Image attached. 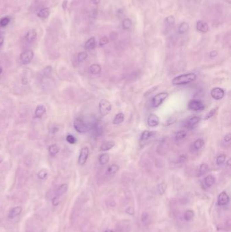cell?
Segmentation results:
<instances>
[{
	"mask_svg": "<svg viewBox=\"0 0 231 232\" xmlns=\"http://www.w3.org/2000/svg\"><path fill=\"white\" fill-rule=\"evenodd\" d=\"M4 41V38L3 34L0 33V49H1L2 45H3Z\"/></svg>",
	"mask_w": 231,
	"mask_h": 232,
	"instance_id": "681fc988",
	"label": "cell"
},
{
	"mask_svg": "<svg viewBox=\"0 0 231 232\" xmlns=\"http://www.w3.org/2000/svg\"><path fill=\"white\" fill-rule=\"evenodd\" d=\"M229 196L225 192H222L218 197V204L219 206H225L229 202Z\"/></svg>",
	"mask_w": 231,
	"mask_h": 232,
	"instance_id": "30bf717a",
	"label": "cell"
},
{
	"mask_svg": "<svg viewBox=\"0 0 231 232\" xmlns=\"http://www.w3.org/2000/svg\"><path fill=\"white\" fill-rule=\"evenodd\" d=\"M66 4H67V0H64V2H63V4H62V7H63L64 10H66Z\"/></svg>",
	"mask_w": 231,
	"mask_h": 232,
	"instance_id": "f907efd6",
	"label": "cell"
},
{
	"mask_svg": "<svg viewBox=\"0 0 231 232\" xmlns=\"http://www.w3.org/2000/svg\"><path fill=\"white\" fill-rule=\"evenodd\" d=\"M110 160V155L108 153H102L98 158L99 164L102 166L107 165L109 163Z\"/></svg>",
	"mask_w": 231,
	"mask_h": 232,
	"instance_id": "2e32d148",
	"label": "cell"
},
{
	"mask_svg": "<svg viewBox=\"0 0 231 232\" xmlns=\"http://www.w3.org/2000/svg\"><path fill=\"white\" fill-rule=\"evenodd\" d=\"M59 203H60L59 197L54 196L52 198V205L54 206H57L59 204Z\"/></svg>",
	"mask_w": 231,
	"mask_h": 232,
	"instance_id": "ee69618b",
	"label": "cell"
},
{
	"mask_svg": "<svg viewBox=\"0 0 231 232\" xmlns=\"http://www.w3.org/2000/svg\"><path fill=\"white\" fill-rule=\"evenodd\" d=\"M23 209L20 206H18L14 207L11 209V210L8 213V218L9 219H14L16 218V216L20 215L22 212Z\"/></svg>",
	"mask_w": 231,
	"mask_h": 232,
	"instance_id": "4fadbf2b",
	"label": "cell"
},
{
	"mask_svg": "<svg viewBox=\"0 0 231 232\" xmlns=\"http://www.w3.org/2000/svg\"><path fill=\"white\" fill-rule=\"evenodd\" d=\"M85 48L88 50H93L96 47V40L94 38H91L88 40L87 42H85V45H84Z\"/></svg>",
	"mask_w": 231,
	"mask_h": 232,
	"instance_id": "44dd1931",
	"label": "cell"
},
{
	"mask_svg": "<svg viewBox=\"0 0 231 232\" xmlns=\"http://www.w3.org/2000/svg\"><path fill=\"white\" fill-rule=\"evenodd\" d=\"M108 43H109V39H108L107 37L104 36L100 39L99 45H100V46H104L106 44H107Z\"/></svg>",
	"mask_w": 231,
	"mask_h": 232,
	"instance_id": "7bdbcfd3",
	"label": "cell"
},
{
	"mask_svg": "<svg viewBox=\"0 0 231 232\" xmlns=\"http://www.w3.org/2000/svg\"><path fill=\"white\" fill-rule=\"evenodd\" d=\"M132 23L129 18H125L122 22V27L125 30L129 29L131 27Z\"/></svg>",
	"mask_w": 231,
	"mask_h": 232,
	"instance_id": "d6a6232c",
	"label": "cell"
},
{
	"mask_svg": "<svg viewBox=\"0 0 231 232\" xmlns=\"http://www.w3.org/2000/svg\"><path fill=\"white\" fill-rule=\"evenodd\" d=\"M66 141H67L69 143L72 144V145L75 144V143H76V141H77L76 138H75V136H73V135H71V134H68V135L66 136Z\"/></svg>",
	"mask_w": 231,
	"mask_h": 232,
	"instance_id": "ab89813d",
	"label": "cell"
},
{
	"mask_svg": "<svg viewBox=\"0 0 231 232\" xmlns=\"http://www.w3.org/2000/svg\"><path fill=\"white\" fill-rule=\"evenodd\" d=\"M155 134V132L154 131H149L146 130V131H143L141 134V136H140V140H142V141H145V140H147L148 139L153 136Z\"/></svg>",
	"mask_w": 231,
	"mask_h": 232,
	"instance_id": "e0dca14e",
	"label": "cell"
},
{
	"mask_svg": "<svg viewBox=\"0 0 231 232\" xmlns=\"http://www.w3.org/2000/svg\"><path fill=\"white\" fill-rule=\"evenodd\" d=\"M10 23V18L8 17H4L0 20V27H4L8 25Z\"/></svg>",
	"mask_w": 231,
	"mask_h": 232,
	"instance_id": "f35d334b",
	"label": "cell"
},
{
	"mask_svg": "<svg viewBox=\"0 0 231 232\" xmlns=\"http://www.w3.org/2000/svg\"><path fill=\"white\" fill-rule=\"evenodd\" d=\"M119 170V166L117 164H112L107 168V173L109 175H114L117 173Z\"/></svg>",
	"mask_w": 231,
	"mask_h": 232,
	"instance_id": "4316f807",
	"label": "cell"
},
{
	"mask_svg": "<svg viewBox=\"0 0 231 232\" xmlns=\"http://www.w3.org/2000/svg\"><path fill=\"white\" fill-rule=\"evenodd\" d=\"M201 121V118L198 116H192L190 117L189 118H188L184 122V127L187 128L189 129H192L194 127L198 124Z\"/></svg>",
	"mask_w": 231,
	"mask_h": 232,
	"instance_id": "ba28073f",
	"label": "cell"
},
{
	"mask_svg": "<svg viewBox=\"0 0 231 232\" xmlns=\"http://www.w3.org/2000/svg\"><path fill=\"white\" fill-rule=\"evenodd\" d=\"M209 170V166L207 164H201L198 170V177L203 176V175L206 174L208 172Z\"/></svg>",
	"mask_w": 231,
	"mask_h": 232,
	"instance_id": "d4e9b609",
	"label": "cell"
},
{
	"mask_svg": "<svg viewBox=\"0 0 231 232\" xmlns=\"http://www.w3.org/2000/svg\"><path fill=\"white\" fill-rule=\"evenodd\" d=\"M189 24L186 22H183L180 24V26H179L178 32H179V33L183 34V33H185L186 32H187L188 31H189Z\"/></svg>",
	"mask_w": 231,
	"mask_h": 232,
	"instance_id": "83f0119b",
	"label": "cell"
},
{
	"mask_svg": "<svg viewBox=\"0 0 231 232\" xmlns=\"http://www.w3.org/2000/svg\"><path fill=\"white\" fill-rule=\"evenodd\" d=\"M125 120V115L124 113H119L116 115L113 120V123L115 125H118L124 122Z\"/></svg>",
	"mask_w": 231,
	"mask_h": 232,
	"instance_id": "ac0fdd59",
	"label": "cell"
},
{
	"mask_svg": "<svg viewBox=\"0 0 231 232\" xmlns=\"http://www.w3.org/2000/svg\"><path fill=\"white\" fill-rule=\"evenodd\" d=\"M75 131L79 133H85L88 131V126L83 120L80 118H76L73 122Z\"/></svg>",
	"mask_w": 231,
	"mask_h": 232,
	"instance_id": "3957f363",
	"label": "cell"
},
{
	"mask_svg": "<svg viewBox=\"0 0 231 232\" xmlns=\"http://www.w3.org/2000/svg\"><path fill=\"white\" fill-rule=\"evenodd\" d=\"M126 212V213L129 214V215H134V209L131 206H129L128 208H127Z\"/></svg>",
	"mask_w": 231,
	"mask_h": 232,
	"instance_id": "bcb514c9",
	"label": "cell"
},
{
	"mask_svg": "<svg viewBox=\"0 0 231 232\" xmlns=\"http://www.w3.org/2000/svg\"><path fill=\"white\" fill-rule=\"evenodd\" d=\"M218 109V108L215 107V108H213V109H212L211 110L209 111L208 114H207L206 116H204L203 120H209V119H210L211 118H213V117L215 115V114H216Z\"/></svg>",
	"mask_w": 231,
	"mask_h": 232,
	"instance_id": "4dcf8cb0",
	"label": "cell"
},
{
	"mask_svg": "<svg viewBox=\"0 0 231 232\" xmlns=\"http://www.w3.org/2000/svg\"><path fill=\"white\" fill-rule=\"evenodd\" d=\"M49 152L52 156H55L59 152V147L57 145L53 144L49 147Z\"/></svg>",
	"mask_w": 231,
	"mask_h": 232,
	"instance_id": "f1b7e54d",
	"label": "cell"
},
{
	"mask_svg": "<svg viewBox=\"0 0 231 232\" xmlns=\"http://www.w3.org/2000/svg\"><path fill=\"white\" fill-rule=\"evenodd\" d=\"M218 55V52L216 50H212L209 53V56L210 58H215Z\"/></svg>",
	"mask_w": 231,
	"mask_h": 232,
	"instance_id": "c3c4849f",
	"label": "cell"
},
{
	"mask_svg": "<svg viewBox=\"0 0 231 232\" xmlns=\"http://www.w3.org/2000/svg\"><path fill=\"white\" fill-rule=\"evenodd\" d=\"M169 94L167 92H161L155 95L152 99V105L153 107H158L160 106L163 101L167 98Z\"/></svg>",
	"mask_w": 231,
	"mask_h": 232,
	"instance_id": "277c9868",
	"label": "cell"
},
{
	"mask_svg": "<svg viewBox=\"0 0 231 232\" xmlns=\"http://www.w3.org/2000/svg\"><path fill=\"white\" fill-rule=\"evenodd\" d=\"M115 145V143L112 140H107L103 143L100 146V150L102 151H109L110 149L113 148L114 146Z\"/></svg>",
	"mask_w": 231,
	"mask_h": 232,
	"instance_id": "9a60e30c",
	"label": "cell"
},
{
	"mask_svg": "<svg viewBox=\"0 0 231 232\" xmlns=\"http://www.w3.org/2000/svg\"><path fill=\"white\" fill-rule=\"evenodd\" d=\"M67 189H68L67 184L66 183L62 184V185H60V187L57 189V192H56V195H57L56 196H58L60 198V196H62V195L64 194L66 192H67Z\"/></svg>",
	"mask_w": 231,
	"mask_h": 232,
	"instance_id": "d6986e66",
	"label": "cell"
},
{
	"mask_svg": "<svg viewBox=\"0 0 231 232\" xmlns=\"http://www.w3.org/2000/svg\"><path fill=\"white\" fill-rule=\"evenodd\" d=\"M99 111L102 116L105 117L109 115L112 109V105L107 99H102L99 102Z\"/></svg>",
	"mask_w": 231,
	"mask_h": 232,
	"instance_id": "7a4b0ae2",
	"label": "cell"
},
{
	"mask_svg": "<svg viewBox=\"0 0 231 232\" xmlns=\"http://www.w3.org/2000/svg\"><path fill=\"white\" fill-rule=\"evenodd\" d=\"M49 13H50V10H49V8H44L40 10V12L37 13V16L40 17V18H46L49 16Z\"/></svg>",
	"mask_w": 231,
	"mask_h": 232,
	"instance_id": "cb8c5ba5",
	"label": "cell"
},
{
	"mask_svg": "<svg viewBox=\"0 0 231 232\" xmlns=\"http://www.w3.org/2000/svg\"><path fill=\"white\" fill-rule=\"evenodd\" d=\"M148 219V214L146 212H142V216H141V221L143 223H145L146 221Z\"/></svg>",
	"mask_w": 231,
	"mask_h": 232,
	"instance_id": "f6af8a7d",
	"label": "cell"
},
{
	"mask_svg": "<svg viewBox=\"0 0 231 232\" xmlns=\"http://www.w3.org/2000/svg\"><path fill=\"white\" fill-rule=\"evenodd\" d=\"M225 95V92L223 89L219 87L213 88L211 90V96L213 99L216 101H220L224 97Z\"/></svg>",
	"mask_w": 231,
	"mask_h": 232,
	"instance_id": "9c48e42d",
	"label": "cell"
},
{
	"mask_svg": "<svg viewBox=\"0 0 231 232\" xmlns=\"http://www.w3.org/2000/svg\"><path fill=\"white\" fill-rule=\"evenodd\" d=\"M34 53L31 50H27L24 51L23 53H21L20 56V61L23 64H28L31 61L33 58Z\"/></svg>",
	"mask_w": 231,
	"mask_h": 232,
	"instance_id": "8992f818",
	"label": "cell"
},
{
	"mask_svg": "<svg viewBox=\"0 0 231 232\" xmlns=\"http://www.w3.org/2000/svg\"><path fill=\"white\" fill-rule=\"evenodd\" d=\"M205 144V142L203 139L202 138H198L196 139L195 142L193 143V149L194 150H199L200 149H201Z\"/></svg>",
	"mask_w": 231,
	"mask_h": 232,
	"instance_id": "484cf974",
	"label": "cell"
},
{
	"mask_svg": "<svg viewBox=\"0 0 231 232\" xmlns=\"http://www.w3.org/2000/svg\"><path fill=\"white\" fill-rule=\"evenodd\" d=\"M88 156H89V149L87 147H83L81 149L78 158V163L79 165L83 166L86 163Z\"/></svg>",
	"mask_w": 231,
	"mask_h": 232,
	"instance_id": "52a82bcc",
	"label": "cell"
},
{
	"mask_svg": "<svg viewBox=\"0 0 231 232\" xmlns=\"http://www.w3.org/2000/svg\"><path fill=\"white\" fill-rule=\"evenodd\" d=\"M226 165H227L228 166H230V165H231V160H230V159H228L227 161H226Z\"/></svg>",
	"mask_w": 231,
	"mask_h": 232,
	"instance_id": "816d5d0a",
	"label": "cell"
},
{
	"mask_svg": "<svg viewBox=\"0 0 231 232\" xmlns=\"http://www.w3.org/2000/svg\"><path fill=\"white\" fill-rule=\"evenodd\" d=\"M37 38V31L35 29H31L27 32V33L26 34L25 39L27 40V42L32 43L34 41H35Z\"/></svg>",
	"mask_w": 231,
	"mask_h": 232,
	"instance_id": "5bb4252c",
	"label": "cell"
},
{
	"mask_svg": "<svg viewBox=\"0 0 231 232\" xmlns=\"http://www.w3.org/2000/svg\"><path fill=\"white\" fill-rule=\"evenodd\" d=\"M147 123L149 127H157L159 124V118L157 115L150 114L147 119Z\"/></svg>",
	"mask_w": 231,
	"mask_h": 232,
	"instance_id": "8fae6325",
	"label": "cell"
},
{
	"mask_svg": "<svg viewBox=\"0 0 231 232\" xmlns=\"http://www.w3.org/2000/svg\"><path fill=\"white\" fill-rule=\"evenodd\" d=\"M230 140H231V134L230 133L226 134V135H225V136H224V142H225V143H230Z\"/></svg>",
	"mask_w": 231,
	"mask_h": 232,
	"instance_id": "7dc6e473",
	"label": "cell"
},
{
	"mask_svg": "<svg viewBox=\"0 0 231 232\" xmlns=\"http://www.w3.org/2000/svg\"><path fill=\"white\" fill-rule=\"evenodd\" d=\"M46 112V108L44 107V106L43 105H38L36 107L35 111V116L36 118H40L44 116V114Z\"/></svg>",
	"mask_w": 231,
	"mask_h": 232,
	"instance_id": "603a6c76",
	"label": "cell"
},
{
	"mask_svg": "<svg viewBox=\"0 0 231 232\" xmlns=\"http://www.w3.org/2000/svg\"><path fill=\"white\" fill-rule=\"evenodd\" d=\"M1 161H2V159H1V157H0V162H1Z\"/></svg>",
	"mask_w": 231,
	"mask_h": 232,
	"instance_id": "9f6ffc18",
	"label": "cell"
},
{
	"mask_svg": "<svg viewBox=\"0 0 231 232\" xmlns=\"http://www.w3.org/2000/svg\"><path fill=\"white\" fill-rule=\"evenodd\" d=\"M1 72H2V68L1 67H0V75H1Z\"/></svg>",
	"mask_w": 231,
	"mask_h": 232,
	"instance_id": "11a10c76",
	"label": "cell"
},
{
	"mask_svg": "<svg viewBox=\"0 0 231 232\" xmlns=\"http://www.w3.org/2000/svg\"><path fill=\"white\" fill-rule=\"evenodd\" d=\"M47 172L46 170H45V169H42V170H40L37 173V177L39 179L41 180L45 179L47 177Z\"/></svg>",
	"mask_w": 231,
	"mask_h": 232,
	"instance_id": "74e56055",
	"label": "cell"
},
{
	"mask_svg": "<svg viewBox=\"0 0 231 232\" xmlns=\"http://www.w3.org/2000/svg\"><path fill=\"white\" fill-rule=\"evenodd\" d=\"M88 58V54L85 53V52H81L77 55V60L79 62H83L84 60H86V58Z\"/></svg>",
	"mask_w": 231,
	"mask_h": 232,
	"instance_id": "d590c367",
	"label": "cell"
},
{
	"mask_svg": "<svg viewBox=\"0 0 231 232\" xmlns=\"http://www.w3.org/2000/svg\"><path fill=\"white\" fill-rule=\"evenodd\" d=\"M158 88H159V86H153V87H152L150 89H148V90L146 91L145 93H144V96H148L149 94H151L152 93L154 92L155 90H157V89Z\"/></svg>",
	"mask_w": 231,
	"mask_h": 232,
	"instance_id": "60d3db41",
	"label": "cell"
},
{
	"mask_svg": "<svg viewBox=\"0 0 231 232\" xmlns=\"http://www.w3.org/2000/svg\"><path fill=\"white\" fill-rule=\"evenodd\" d=\"M226 155L224 154H220L216 158V164L218 166H220L223 164L226 161Z\"/></svg>",
	"mask_w": 231,
	"mask_h": 232,
	"instance_id": "836d02e7",
	"label": "cell"
},
{
	"mask_svg": "<svg viewBox=\"0 0 231 232\" xmlns=\"http://www.w3.org/2000/svg\"><path fill=\"white\" fill-rule=\"evenodd\" d=\"M105 232H114L113 230H111V229H109V230H107Z\"/></svg>",
	"mask_w": 231,
	"mask_h": 232,
	"instance_id": "db71d44e",
	"label": "cell"
},
{
	"mask_svg": "<svg viewBox=\"0 0 231 232\" xmlns=\"http://www.w3.org/2000/svg\"><path fill=\"white\" fill-rule=\"evenodd\" d=\"M92 1H93V3H94V4H98L100 2L101 0H92Z\"/></svg>",
	"mask_w": 231,
	"mask_h": 232,
	"instance_id": "f5cc1de1",
	"label": "cell"
},
{
	"mask_svg": "<svg viewBox=\"0 0 231 232\" xmlns=\"http://www.w3.org/2000/svg\"><path fill=\"white\" fill-rule=\"evenodd\" d=\"M209 29V25H208V23L204 22V21H199L196 23V30L201 32V33H206L207 32H208Z\"/></svg>",
	"mask_w": 231,
	"mask_h": 232,
	"instance_id": "7c38bea8",
	"label": "cell"
},
{
	"mask_svg": "<svg viewBox=\"0 0 231 232\" xmlns=\"http://www.w3.org/2000/svg\"><path fill=\"white\" fill-rule=\"evenodd\" d=\"M165 23L168 26H172L175 24V18L173 16H168L165 19Z\"/></svg>",
	"mask_w": 231,
	"mask_h": 232,
	"instance_id": "8d00e7d4",
	"label": "cell"
},
{
	"mask_svg": "<svg viewBox=\"0 0 231 232\" xmlns=\"http://www.w3.org/2000/svg\"><path fill=\"white\" fill-rule=\"evenodd\" d=\"M186 136V132L185 131H180L176 134L175 138L176 140H181L184 139Z\"/></svg>",
	"mask_w": 231,
	"mask_h": 232,
	"instance_id": "1f68e13d",
	"label": "cell"
},
{
	"mask_svg": "<svg viewBox=\"0 0 231 232\" xmlns=\"http://www.w3.org/2000/svg\"><path fill=\"white\" fill-rule=\"evenodd\" d=\"M215 177L212 175H209L204 179V183L208 187H210L215 183Z\"/></svg>",
	"mask_w": 231,
	"mask_h": 232,
	"instance_id": "ffe728a7",
	"label": "cell"
},
{
	"mask_svg": "<svg viewBox=\"0 0 231 232\" xmlns=\"http://www.w3.org/2000/svg\"><path fill=\"white\" fill-rule=\"evenodd\" d=\"M166 188H167V185L164 183H161L157 185V192L160 195H163L165 192Z\"/></svg>",
	"mask_w": 231,
	"mask_h": 232,
	"instance_id": "e575fe53",
	"label": "cell"
},
{
	"mask_svg": "<svg viewBox=\"0 0 231 232\" xmlns=\"http://www.w3.org/2000/svg\"><path fill=\"white\" fill-rule=\"evenodd\" d=\"M188 108L191 111H201L205 109L204 104L199 100H191L188 103Z\"/></svg>",
	"mask_w": 231,
	"mask_h": 232,
	"instance_id": "5b68a950",
	"label": "cell"
},
{
	"mask_svg": "<svg viewBox=\"0 0 231 232\" xmlns=\"http://www.w3.org/2000/svg\"><path fill=\"white\" fill-rule=\"evenodd\" d=\"M194 216H195V212H194L193 210H188L186 211L184 215V218L186 221H191L193 219Z\"/></svg>",
	"mask_w": 231,
	"mask_h": 232,
	"instance_id": "f546056e",
	"label": "cell"
},
{
	"mask_svg": "<svg viewBox=\"0 0 231 232\" xmlns=\"http://www.w3.org/2000/svg\"><path fill=\"white\" fill-rule=\"evenodd\" d=\"M102 71L101 66L98 64H93L90 67V72L93 75L99 74Z\"/></svg>",
	"mask_w": 231,
	"mask_h": 232,
	"instance_id": "7402d4cb",
	"label": "cell"
},
{
	"mask_svg": "<svg viewBox=\"0 0 231 232\" xmlns=\"http://www.w3.org/2000/svg\"><path fill=\"white\" fill-rule=\"evenodd\" d=\"M196 79V75L195 73H189L175 77L172 82L174 86L186 85L194 82Z\"/></svg>",
	"mask_w": 231,
	"mask_h": 232,
	"instance_id": "6da1fadb",
	"label": "cell"
},
{
	"mask_svg": "<svg viewBox=\"0 0 231 232\" xmlns=\"http://www.w3.org/2000/svg\"><path fill=\"white\" fill-rule=\"evenodd\" d=\"M52 68L51 66H47L46 68H44V70H43V74H44L45 76H47L52 73Z\"/></svg>",
	"mask_w": 231,
	"mask_h": 232,
	"instance_id": "b9f144b4",
	"label": "cell"
}]
</instances>
